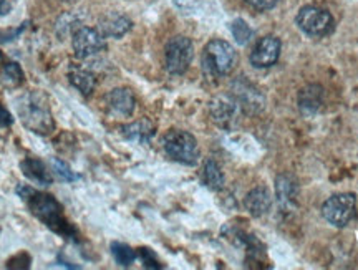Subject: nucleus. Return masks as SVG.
Listing matches in <instances>:
<instances>
[{
    "label": "nucleus",
    "instance_id": "f257e3e1",
    "mask_svg": "<svg viewBox=\"0 0 358 270\" xmlns=\"http://www.w3.org/2000/svg\"><path fill=\"white\" fill-rule=\"evenodd\" d=\"M17 194L22 201L29 206L35 218L42 220V222L53 232L60 234L62 237L66 239H75L77 237V229H75L64 215V208L60 206L55 197L50 194H43V192L35 191L34 187L19 184L17 186Z\"/></svg>",
    "mask_w": 358,
    "mask_h": 270
},
{
    "label": "nucleus",
    "instance_id": "f03ea898",
    "mask_svg": "<svg viewBox=\"0 0 358 270\" xmlns=\"http://www.w3.org/2000/svg\"><path fill=\"white\" fill-rule=\"evenodd\" d=\"M19 115L24 125L34 133L47 134L53 129V120L48 103L42 93H30L19 105Z\"/></svg>",
    "mask_w": 358,
    "mask_h": 270
},
{
    "label": "nucleus",
    "instance_id": "7ed1b4c3",
    "mask_svg": "<svg viewBox=\"0 0 358 270\" xmlns=\"http://www.w3.org/2000/svg\"><path fill=\"white\" fill-rule=\"evenodd\" d=\"M237 63V53L226 40H211L204 47L203 69L211 76H226L234 70Z\"/></svg>",
    "mask_w": 358,
    "mask_h": 270
},
{
    "label": "nucleus",
    "instance_id": "20e7f679",
    "mask_svg": "<svg viewBox=\"0 0 358 270\" xmlns=\"http://www.w3.org/2000/svg\"><path fill=\"white\" fill-rule=\"evenodd\" d=\"M163 148L171 159L181 164L192 166L199 159V148L196 138L191 133L173 129L163 138Z\"/></svg>",
    "mask_w": 358,
    "mask_h": 270
},
{
    "label": "nucleus",
    "instance_id": "39448f33",
    "mask_svg": "<svg viewBox=\"0 0 358 270\" xmlns=\"http://www.w3.org/2000/svg\"><path fill=\"white\" fill-rule=\"evenodd\" d=\"M295 24L303 34L310 35V37H325V35L332 34L335 29L332 13L315 6L302 7L295 17Z\"/></svg>",
    "mask_w": 358,
    "mask_h": 270
},
{
    "label": "nucleus",
    "instance_id": "423d86ee",
    "mask_svg": "<svg viewBox=\"0 0 358 270\" xmlns=\"http://www.w3.org/2000/svg\"><path fill=\"white\" fill-rule=\"evenodd\" d=\"M357 199L353 194L342 192L329 197L322 206V215L335 227H345L355 218Z\"/></svg>",
    "mask_w": 358,
    "mask_h": 270
},
{
    "label": "nucleus",
    "instance_id": "0eeeda50",
    "mask_svg": "<svg viewBox=\"0 0 358 270\" xmlns=\"http://www.w3.org/2000/svg\"><path fill=\"white\" fill-rule=\"evenodd\" d=\"M192 57H194V45L187 37L178 35L169 40L164 50L166 70L171 75H182L189 69Z\"/></svg>",
    "mask_w": 358,
    "mask_h": 270
},
{
    "label": "nucleus",
    "instance_id": "6e6552de",
    "mask_svg": "<svg viewBox=\"0 0 358 270\" xmlns=\"http://www.w3.org/2000/svg\"><path fill=\"white\" fill-rule=\"evenodd\" d=\"M105 37L100 34V30L82 27L73 34V50L77 58L93 57L105 50Z\"/></svg>",
    "mask_w": 358,
    "mask_h": 270
},
{
    "label": "nucleus",
    "instance_id": "1a4fd4ad",
    "mask_svg": "<svg viewBox=\"0 0 358 270\" xmlns=\"http://www.w3.org/2000/svg\"><path fill=\"white\" fill-rule=\"evenodd\" d=\"M280 50V40L274 37V35H267V37H262L254 45L249 60L256 69H268V66L275 65L277 60H279Z\"/></svg>",
    "mask_w": 358,
    "mask_h": 270
},
{
    "label": "nucleus",
    "instance_id": "9d476101",
    "mask_svg": "<svg viewBox=\"0 0 358 270\" xmlns=\"http://www.w3.org/2000/svg\"><path fill=\"white\" fill-rule=\"evenodd\" d=\"M131 20L128 19L123 13H108V15L101 17L98 22V30L103 37H111V38H122L123 35H127L131 30Z\"/></svg>",
    "mask_w": 358,
    "mask_h": 270
},
{
    "label": "nucleus",
    "instance_id": "9b49d317",
    "mask_svg": "<svg viewBox=\"0 0 358 270\" xmlns=\"http://www.w3.org/2000/svg\"><path fill=\"white\" fill-rule=\"evenodd\" d=\"M106 105L113 115L131 116L134 106H136V100L128 88H115L106 94Z\"/></svg>",
    "mask_w": 358,
    "mask_h": 270
},
{
    "label": "nucleus",
    "instance_id": "f8f14e48",
    "mask_svg": "<svg viewBox=\"0 0 358 270\" xmlns=\"http://www.w3.org/2000/svg\"><path fill=\"white\" fill-rule=\"evenodd\" d=\"M322 103H324V88L320 85H307L299 93V108L302 115H315L320 110Z\"/></svg>",
    "mask_w": 358,
    "mask_h": 270
},
{
    "label": "nucleus",
    "instance_id": "ddd939ff",
    "mask_svg": "<svg viewBox=\"0 0 358 270\" xmlns=\"http://www.w3.org/2000/svg\"><path fill=\"white\" fill-rule=\"evenodd\" d=\"M20 169L24 176L37 184V186L47 187L52 184V176L48 173L47 166L43 164V161L37 159V157H27L20 163Z\"/></svg>",
    "mask_w": 358,
    "mask_h": 270
},
{
    "label": "nucleus",
    "instance_id": "4468645a",
    "mask_svg": "<svg viewBox=\"0 0 358 270\" xmlns=\"http://www.w3.org/2000/svg\"><path fill=\"white\" fill-rule=\"evenodd\" d=\"M245 209L249 211L254 218H261V215L267 214L272 206V197L267 187H256L245 196Z\"/></svg>",
    "mask_w": 358,
    "mask_h": 270
},
{
    "label": "nucleus",
    "instance_id": "2eb2a0df",
    "mask_svg": "<svg viewBox=\"0 0 358 270\" xmlns=\"http://www.w3.org/2000/svg\"><path fill=\"white\" fill-rule=\"evenodd\" d=\"M122 133L124 138L131 139V141L146 143V141H150L151 136L155 134V128L150 121L143 120V121H136V123L123 126Z\"/></svg>",
    "mask_w": 358,
    "mask_h": 270
},
{
    "label": "nucleus",
    "instance_id": "dca6fc26",
    "mask_svg": "<svg viewBox=\"0 0 358 270\" xmlns=\"http://www.w3.org/2000/svg\"><path fill=\"white\" fill-rule=\"evenodd\" d=\"M236 113V101L227 97H219L211 101V115L219 123H227Z\"/></svg>",
    "mask_w": 358,
    "mask_h": 270
},
{
    "label": "nucleus",
    "instance_id": "f3484780",
    "mask_svg": "<svg viewBox=\"0 0 358 270\" xmlns=\"http://www.w3.org/2000/svg\"><path fill=\"white\" fill-rule=\"evenodd\" d=\"M203 183L213 191H221L224 187V174L216 161L208 159L203 169Z\"/></svg>",
    "mask_w": 358,
    "mask_h": 270
},
{
    "label": "nucleus",
    "instance_id": "a211bd4d",
    "mask_svg": "<svg viewBox=\"0 0 358 270\" xmlns=\"http://www.w3.org/2000/svg\"><path fill=\"white\" fill-rule=\"evenodd\" d=\"M69 80H70V83L73 85V87L77 88L80 93L85 94V97L92 93L93 88H95V76H93L87 70H73V71H70Z\"/></svg>",
    "mask_w": 358,
    "mask_h": 270
},
{
    "label": "nucleus",
    "instance_id": "6ab92c4d",
    "mask_svg": "<svg viewBox=\"0 0 358 270\" xmlns=\"http://www.w3.org/2000/svg\"><path fill=\"white\" fill-rule=\"evenodd\" d=\"M111 254H113L116 262L123 265V267H129L136 260V252L129 246L122 244V242H113L111 244Z\"/></svg>",
    "mask_w": 358,
    "mask_h": 270
},
{
    "label": "nucleus",
    "instance_id": "aec40b11",
    "mask_svg": "<svg viewBox=\"0 0 358 270\" xmlns=\"http://www.w3.org/2000/svg\"><path fill=\"white\" fill-rule=\"evenodd\" d=\"M2 78H3V83L8 85V87H19V85L24 83L25 75H24V70L20 69L19 63L10 62V63H6V66H3Z\"/></svg>",
    "mask_w": 358,
    "mask_h": 270
},
{
    "label": "nucleus",
    "instance_id": "412c9836",
    "mask_svg": "<svg viewBox=\"0 0 358 270\" xmlns=\"http://www.w3.org/2000/svg\"><path fill=\"white\" fill-rule=\"evenodd\" d=\"M295 192H297V187L287 176H280L277 179V199H279L280 206H285L289 201H292Z\"/></svg>",
    "mask_w": 358,
    "mask_h": 270
},
{
    "label": "nucleus",
    "instance_id": "4be33fe9",
    "mask_svg": "<svg viewBox=\"0 0 358 270\" xmlns=\"http://www.w3.org/2000/svg\"><path fill=\"white\" fill-rule=\"evenodd\" d=\"M231 31H232V35H234L236 42L239 45H245L250 38H252V35H254L252 29H250V27L248 25V22L243 20V19H237V20L232 22Z\"/></svg>",
    "mask_w": 358,
    "mask_h": 270
},
{
    "label": "nucleus",
    "instance_id": "5701e85b",
    "mask_svg": "<svg viewBox=\"0 0 358 270\" xmlns=\"http://www.w3.org/2000/svg\"><path fill=\"white\" fill-rule=\"evenodd\" d=\"M53 169H55L58 176H60L66 183H75L80 179L78 174L75 173V171H71L70 166L62 159H53Z\"/></svg>",
    "mask_w": 358,
    "mask_h": 270
},
{
    "label": "nucleus",
    "instance_id": "b1692460",
    "mask_svg": "<svg viewBox=\"0 0 358 270\" xmlns=\"http://www.w3.org/2000/svg\"><path fill=\"white\" fill-rule=\"evenodd\" d=\"M279 2L280 0H245V3H248L250 8H254V10H259V12L271 10V8H274Z\"/></svg>",
    "mask_w": 358,
    "mask_h": 270
},
{
    "label": "nucleus",
    "instance_id": "393cba45",
    "mask_svg": "<svg viewBox=\"0 0 358 270\" xmlns=\"http://www.w3.org/2000/svg\"><path fill=\"white\" fill-rule=\"evenodd\" d=\"M140 255H141L143 262H145L146 267H150V269H159L161 267V265L158 264V260H156V257L153 255V252H151L150 249H141Z\"/></svg>",
    "mask_w": 358,
    "mask_h": 270
},
{
    "label": "nucleus",
    "instance_id": "a878e982",
    "mask_svg": "<svg viewBox=\"0 0 358 270\" xmlns=\"http://www.w3.org/2000/svg\"><path fill=\"white\" fill-rule=\"evenodd\" d=\"M13 125V116L6 106L0 105V128H8Z\"/></svg>",
    "mask_w": 358,
    "mask_h": 270
},
{
    "label": "nucleus",
    "instance_id": "bb28decb",
    "mask_svg": "<svg viewBox=\"0 0 358 270\" xmlns=\"http://www.w3.org/2000/svg\"><path fill=\"white\" fill-rule=\"evenodd\" d=\"M25 257H29V255L27 254H20V255H17V257H13V259H10L7 262V267L8 269H29L30 265H27V264H22L24 262V259Z\"/></svg>",
    "mask_w": 358,
    "mask_h": 270
},
{
    "label": "nucleus",
    "instance_id": "cd10ccee",
    "mask_svg": "<svg viewBox=\"0 0 358 270\" xmlns=\"http://www.w3.org/2000/svg\"><path fill=\"white\" fill-rule=\"evenodd\" d=\"M10 10V3L7 0H0V15H6Z\"/></svg>",
    "mask_w": 358,
    "mask_h": 270
},
{
    "label": "nucleus",
    "instance_id": "c85d7f7f",
    "mask_svg": "<svg viewBox=\"0 0 358 270\" xmlns=\"http://www.w3.org/2000/svg\"><path fill=\"white\" fill-rule=\"evenodd\" d=\"M65 2H73V0H65Z\"/></svg>",
    "mask_w": 358,
    "mask_h": 270
},
{
    "label": "nucleus",
    "instance_id": "c756f323",
    "mask_svg": "<svg viewBox=\"0 0 358 270\" xmlns=\"http://www.w3.org/2000/svg\"><path fill=\"white\" fill-rule=\"evenodd\" d=\"M0 60H2V53H0Z\"/></svg>",
    "mask_w": 358,
    "mask_h": 270
}]
</instances>
